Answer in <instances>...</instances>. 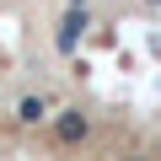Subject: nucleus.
<instances>
[{
  "label": "nucleus",
  "mask_w": 161,
  "mask_h": 161,
  "mask_svg": "<svg viewBox=\"0 0 161 161\" xmlns=\"http://www.w3.org/2000/svg\"><path fill=\"white\" fill-rule=\"evenodd\" d=\"M80 27H86V11H75V6H70V11H64V22H59V32H54V43L70 54V48H75V38H80Z\"/></svg>",
  "instance_id": "obj_1"
},
{
  "label": "nucleus",
  "mask_w": 161,
  "mask_h": 161,
  "mask_svg": "<svg viewBox=\"0 0 161 161\" xmlns=\"http://www.w3.org/2000/svg\"><path fill=\"white\" fill-rule=\"evenodd\" d=\"M86 113H59V124H54V134L64 140V145H75V140H86Z\"/></svg>",
  "instance_id": "obj_2"
},
{
  "label": "nucleus",
  "mask_w": 161,
  "mask_h": 161,
  "mask_svg": "<svg viewBox=\"0 0 161 161\" xmlns=\"http://www.w3.org/2000/svg\"><path fill=\"white\" fill-rule=\"evenodd\" d=\"M16 118H22V124H43V118H48V102H43V97H22V102H16Z\"/></svg>",
  "instance_id": "obj_3"
},
{
  "label": "nucleus",
  "mask_w": 161,
  "mask_h": 161,
  "mask_svg": "<svg viewBox=\"0 0 161 161\" xmlns=\"http://www.w3.org/2000/svg\"><path fill=\"white\" fill-rule=\"evenodd\" d=\"M80 6H86V0H75V11H80Z\"/></svg>",
  "instance_id": "obj_4"
},
{
  "label": "nucleus",
  "mask_w": 161,
  "mask_h": 161,
  "mask_svg": "<svg viewBox=\"0 0 161 161\" xmlns=\"http://www.w3.org/2000/svg\"><path fill=\"white\" fill-rule=\"evenodd\" d=\"M129 161H145V156H129Z\"/></svg>",
  "instance_id": "obj_5"
}]
</instances>
